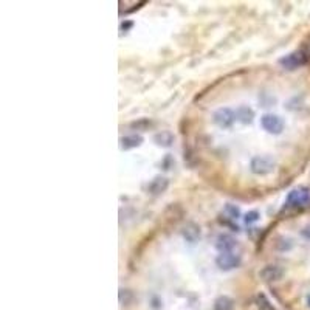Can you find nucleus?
Listing matches in <instances>:
<instances>
[{"instance_id":"obj_1","label":"nucleus","mask_w":310,"mask_h":310,"mask_svg":"<svg viewBox=\"0 0 310 310\" xmlns=\"http://www.w3.org/2000/svg\"><path fill=\"white\" fill-rule=\"evenodd\" d=\"M274 168H276V160L267 154L256 155L250 162V169L256 176H268L274 171Z\"/></svg>"},{"instance_id":"obj_2","label":"nucleus","mask_w":310,"mask_h":310,"mask_svg":"<svg viewBox=\"0 0 310 310\" xmlns=\"http://www.w3.org/2000/svg\"><path fill=\"white\" fill-rule=\"evenodd\" d=\"M310 203V191L307 188H296L289 192L285 205L290 208H303Z\"/></svg>"},{"instance_id":"obj_3","label":"nucleus","mask_w":310,"mask_h":310,"mask_svg":"<svg viewBox=\"0 0 310 310\" xmlns=\"http://www.w3.org/2000/svg\"><path fill=\"white\" fill-rule=\"evenodd\" d=\"M261 126L262 129L268 132V133H273V135H279L282 131H284V121L281 117L274 113H266L262 115L261 118Z\"/></svg>"},{"instance_id":"obj_4","label":"nucleus","mask_w":310,"mask_h":310,"mask_svg":"<svg viewBox=\"0 0 310 310\" xmlns=\"http://www.w3.org/2000/svg\"><path fill=\"white\" fill-rule=\"evenodd\" d=\"M234 120H236V113L228 107H221L213 113V121L217 128H221V129L231 128Z\"/></svg>"},{"instance_id":"obj_5","label":"nucleus","mask_w":310,"mask_h":310,"mask_svg":"<svg viewBox=\"0 0 310 310\" xmlns=\"http://www.w3.org/2000/svg\"><path fill=\"white\" fill-rule=\"evenodd\" d=\"M306 54L303 51H293V53H289L285 54L284 57L279 59V64L287 68V70H296V68H300L306 64Z\"/></svg>"},{"instance_id":"obj_6","label":"nucleus","mask_w":310,"mask_h":310,"mask_svg":"<svg viewBox=\"0 0 310 310\" xmlns=\"http://www.w3.org/2000/svg\"><path fill=\"white\" fill-rule=\"evenodd\" d=\"M216 266L223 271H229L240 266V256L234 253H221L216 258Z\"/></svg>"},{"instance_id":"obj_7","label":"nucleus","mask_w":310,"mask_h":310,"mask_svg":"<svg viewBox=\"0 0 310 310\" xmlns=\"http://www.w3.org/2000/svg\"><path fill=\"white\" fill-rule=\"evenodd\" d=\"M282 276H284V270L282 267L276 266V264H268V266H266L259 271V278L266 282H276L282 279Z\"/></svg>"},{"instance_id":"obj_8","label":"nucleus","mask_w":310,"mask_h":310,"mask_svg":"<svg viewBox=\"0 0 310 310\" xmlns=\"http://www.w3.org/2000/svg\"><path fill=\"white\" fill-rule=\"evenodd\" d=\"M237 245V240L229 234H219L216 239V250L219 253H231V250Z\"/></svg>"},{"instance_id":"obj_9","label":"nucleus","mask_w":310,"mask_h":310,"mask_svg":"<svg viewBox=\"0 0 310 310\" xmlns=\"http://www.w3.org/2000/svg\"><path fill=\"white\" fill-rule=\"evenodd\" d=\"M168 188H169V180L162 176H155L151 181H149L147 192L152 194V196H160V194H163Z\"/></svg>"},{"instance_id":"obj_10","label":"nucleus","mask_w":310,"mask_h":310,"mask_svg":"<svg viewBox=\"0 0 310 310\" xmlns=\"http://www.w3.org/2000/svg\"><path fill=\"white\" fill-rule=\"evenodd\" d=\"M181 236H183V239L186 240V242L196 244L197 240L200 239V236H202V229H200V226L197 223L188 222L185 226H183V229H181Z\"/></svg>"},{"instance_id":"obj_11","label":"nucleus","mask_w":310,"mask_h":310,"mask_svg":"<svg viewBox=\"0 0 310 310\" xmlns=\"http://www.w3.org/2000/svg\"><path fill=\"white\" fill-rule=\"evenodd\" d=\"M141 144H143V136L138 133H131V135H126L120 138V147L123 149V151H129V149L138 147Z\"/></svg>"},{"instance_id":"obj_12","label":"nucleus","mask_w":310,"mask_h":310,"mask_svg":"<svg viewBox=\"0 0 310 310\" xmlns=\"http://www.w3.org/2000/svg\"><path fill=\"white\" fill-rule=\"evenodd\" d=\"M174 140H176V136H174V133H172L171 131H162V132H157L154 135V143L157 146H162V147L172 146Z\"/></svg>"},{"instance_id":"obj_13","label":"nucleus","mask_w":310,"mask_h":310,"mask_svg":"<svg viewBox=\"0 0 310 310\" xmlns=\"http://www.w3.org/2000/svg\"><path fill=\"white\" fill-rule=\"evenodd\" d=\"M234 113H236V120H239L240 123H244V124L251 123L255 118V112L251 110L248 106H240Z\"/></svg>"},{"instance_id":"obj_14","label":"nucleus","mask_w":310,"mask_h":310,"mask_svg":"<svg viewBox=\"0 0 310 310\" xmlns=\"http://www.w3.org/2000/svg\"><path fill=\"white\" fill-rule=\"evenodd\" d=\"M234 301L228 296H219L214 301V310H233Z\"/></svg>"},{"instance_id":"obj_15","label":"nucleus","mask_w":310,"mask_h":310,"mask_svg":"<svg viewBox=\"0 0 310 310\" xmlns=\"http://www.w3.org/2000/svg\"><path fill=\"white\" fill-rule=\"evenodd\" d=\"M152 126V123L149 121L147 118H141V120H138V121H133L132 124H131V128L132 129H136V131H147L149 128H151Z\"/></svg>"},{"instance_id":"obj_16","label":"nucleus","mask_w":310,"mask_h":310,"mask_svg":"<svg viewBox=\"0 0 310 310\" xmlns=\"http://www.w3.org/2000/svg\"><path fill=\"white\" fill-rule=\"evenodd\" d=\"M256 304H258L259 310H276V309H274V307L270 304V301H268L264 295H258V296H256Z\"/></svg>"},{"instance_id":"obj_17","label":"nucleus","mask_w":310,"mask_h":310,"mask_svg":"<svg viewBox=\"0 0 310 310\" xmlns=\"http://www.w3.org/2000/svg\"><path fill=\"white\" fill-rule=\"evenodd\" d=\"M132 301H133V293L131 290L120 289V303L123 306H129Z\"/></svg>"},{"instance_id":"obj_18","label":"nucleus","mask_w":310,"mask_h":310,"mask_svg":"<svg viewBox=\"0 0 310 310\" xmlns=\"http://www.w3.org/2000/svg\"><path fill=\"white\" fill-rule=\"evenodd\" d=\"M225 213H226L229 217H231V219H237V217L240 216L239 208H237V206H234V205H231V203L225 205Z\"/></svg>"},{"instance_id":"obj_19","label":"nucleus","mask_w":310,"mask_h":310,"mask_svg":"<svg viewBox=\"0 0 310 310\" xmlns=\"http://www.w3.org/2000/svg\"><path fill=\"white\" fill-rule=\"evenodd\" d=\"M259 219V213L258 211H250L245 214V222L247 223H255Z\"/></svg>"},{"instance_id":"obj_20","label":"nucleus","mask_w":310,"mask_h":310,"mask_svg":"<svg viewBox=\"0 0 310 310\" xmlns=\"http://www.w3.org/2000/svg\"><path fill=\"white\" fill-rule=\"evenodd\" d=\"M301 234L307 239V240H310V225H307V226H304V229L301 231Z\"/></svg>"},{"instance_id":"obj_21","label":"nucleus","mask_w":310,"mask_h":310,"mask_svg":"<svg viewBox=\"0 0 310 310\" xmlns=\"http://www.w3.org/2000/svg\"><path fill=\"white\" fill-rule=\"evenodd\" d=\"M307 306H309V307H310V293H309V295H307Z\"/></svg>"}]
</instances>
